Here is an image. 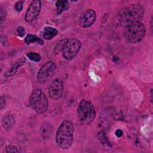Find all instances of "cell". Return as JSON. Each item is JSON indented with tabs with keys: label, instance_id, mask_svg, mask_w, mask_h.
I'll use <instances>...</instances> for the list:
<instances>
[{
	"label": "cell",
	"instance_id": "cell-1",
	"mask_svg": "<svg viewBox=\"0 0 153 153\" xmlns=\"http://www.w3.org/2000/svg\"><path fill=\"white\" fill-rule=\"evenodd\" d=\"M74 125L69 120H64L59 126L56 134V142L63 149L69 148L73 143Z\"/></svg>",
	"mask_w": 153,
	"mask_h": 153
},
{
	"label": "cell",
	"instance_id": "cell-2",
	"mask_svg": "<svg viewBox=\"0 0 153 153\" xmlns=\"http://www.w3.org/2000/svg\"><path fill=\"white\" fill-rule=\"evenodd\" d=\"M143 15L144 9L142 6L138 4H132L121 10L118 14V20L121 26L127 27L140 22Z\"/></svg>",
	"mask_w": 153,
	"mask_h": 153
},
{
	"label": "cell",
	"instance_id": "cell-3",
	"mask_svg": "<svg viewBox=\"0 0 153 153\" xmlns=\"http://www.w3.org/2000/svg\"><path fill=\"white\" fill-rule=\"evenodd\" d=\"M77 114L82 124H90L95 118L96 110L91 102L85 100H82L78 105Z\"/></svg>",
	"mask_w": 153,
	"mask_h": 153
},
{
	"label": "cell",
	"instance_id": "cell-4",
	"mask_svg": "<svg viewBox=\"0 0 153 153\" xmlns=\"http://www.w3.org/2000/svg\"><path fill=\"white\" fill-rule=\"evenodd\" d=\"M145 27L143 23L137 22L126 27L124 36L126 41L131 44L140 42L145 34Z\"/></svg>",
	"mask_w": 153,
	"mask_h": 153
},
{
	"label": "cell",
	"instance_id": "cell-5",
	"mask_svg": "<svg viewBox=\"0 0 153 153\" xmlns=\"http://www.w3.org/2000/svg\"><path fill=\"white\" fill-rule=\"evenodd\" d=\"M29 103L35 111L39 114L46 112L48 106V102L45 94L39 88H36L32 92L29 97Z\"/></svg>",
	"mask_w": 153,
	"mask_h": 153
},
{
	"label": "cell",
	"instance_id": "cell-6",
	"mask_svg": "<svg viewBox=\"0 0 153 153\" xmlns=\"http://www.w3.org/2000/svg\"><path fill=\"white\" fill-rule=\"evenodd\" d=\"M81 47V43L78 39L69 38L62 45V55L66 59L72 60L77 56Z\"/></svg>",
	"mask_w": 153,
	"mask_h": 153
},
{
	"label": "cell",
	"instance_id": "cell-7",
	"mask_svg": "<svg viewBox=\"0 0 153 153\" xmlns=\"http://www.w3.org/2000/svg\"><path fill=\"white\" fill-rule=\"evenodd\" d=\"M56 65L53 62H48L45 63L38 72L36 79L40 84H44L47 82L53 75Z\"/></svg>",
	"mask_w": 153,
	"mask_h": 153
},
{
	"label": "cell",
	"instance_id": "cell-8",
	"mask_svg": "<svg viewBox=\"0 0 153 153\" xmlns=\"http://www.w3.org/2000/svg\"><path fill=\"white\" fill-rule=\"evenodd\" d=\"M49 96L54 99L57 100L59 99L63 93V84L62 81L59 79H54L51 82L48 86Z\"/></svg>",
	"mask_w": 153,
	"mask_h": 153
},
{
	"label": "cell",
	"instance_id": "cell-9",
	"mask_svg": "<svg viewBox=\"0 0 153 153\" xmlns=\"http://www.w3.org/2000/svg\"><path fill=\"white\" fill-rule=\"evenodd\" d=\"M41 8V1L39 0H35L32 2L26 13L25 19L29 23L33 21L39 15Z\"/></svg>",
	"mask_w": 153,
	"mask_h": 153
},
{
	"label": "cell",
	"instance_id": "cell-10",
	"mask_svg": "<svg viewBox=\"0 0 153 153\" xmlns=\"http://www.w3.org/2000/svg\"><path fill=\"white\" fill-rule=\"evenodd\" d=\"M96 19V14L93 10L88 9L85 11L79 17L78 23L82 27H88L91 26Z\"/></svg>",
	"mask_w": 153,
	"mask_h": 153
},
{
	"label": "cell",
	"instance_id": "cell-11",
	"mask_svg": "<svg viewBox=\"0 0 153 153\" xmlns=\"http://www.w3.org/2000/svg\"><path fill=\"white\" fill-rule=\"evenodd\" d=\"M26 62V59L25 57H22L20 59L17 60L14 64H13L11 68H10L7 72L5 74V75L7 77H11L12 76H13L17 72V71L18 70V69L20 68V66H22L23 65L25 64Z\"/></svg>",
	"mask_w": 153,
	"mask_h": 153
},
{
	"label": "cell",
	"instance_id": "cell-12",
	"mask_svg": "<svg viewBox=\"0 0 153 153\" xmlns=\"http://www.w3.org/2000/svg\"><path fill=\"white\" fill-rule=\"evenodd\" d=\"M15 123V119L13 115H6L2 121V125L4 129L9 130L14 125Z\"/></svg>",
	"mask_w": 153,
	"mask_h": 153
},
{
	"label": "cell",
	"instance_id": "cell-13",
	"mask_svg": "<svg viewBox=\"0 0 153 153\" xmlns=\"http://www.w3.org/2000/svg\"><path fill=\"white\" fill-rule=\"evenodd\" d=\"M58 32L57 30L52 27L47 26L44 28L43 32V37L44 39L47 40H50L57 35Z\"/></svg>",
	"mask_w": 153,
	"mask_h": 153
},
{
	"label": "cell",
	"instance_id": "cell-14",
	"mask_svg": "<svg viewBox=\"0 0 153 153\" xmlns=\"http://www.w3.org/2000/svg\"><path fill=\"white\" fill-rule=\"evenodd\" d=\"M56 11L58 14H62L63 11H67L69 8V2L66 0H59L56 2Z\"/></svg>",
	"mask_w": 153,
	"mask_h": 153
},
{
	"label": "cell",
	"instance_id": "cell-15",
	"mask_svg": "<svg viewBox=\"0 0 153 153\" xmlns=\"http://www.w3.org/2000/svg\"><path fill=\"white\" fill-rule=\"evenodd\" d=\"M25 41L27 44L34 42H37L41 45L44 44V41L41 38L32 34H27L25 38Z\"/></svg>",
	"mask_w": 153,
	"mask_h": 153
},
{
	"label": "cell",
	"instance_id": "cell-16",
	"mask_svg": "<svg viewBox=\"0 0 153 153\" xmlns=\"http://www.w3.org/2000/svg\"><path fill=\"white\" fill-rule=\"evenodd\" d=\"M27 57L32 61L38 62L41 60V56L39 54L35 52H29L27 54Z\"/></svg>",
	"mask_w": 153,
	"mask_h": 153
},
{
	"label": "cell",
	"instance_id": "cell-17",
	"mask_svg": "<svg viewBox=\"0 0 153 153\" xmlns=\"http://www.w3.org/2000/svg\"><path fill=\"white\" fill-rule=\"evenodd\" d=\"M4 152H17V148L13 145H7L3 150Z\"/></svg>",
	"mask_w": 153,
	"mask_h": 153
},
{
	"label": "cell",
	"instance_id": "cell-18",
	"mask_svg": "<svg viewBox=\"0 0 153 153\" xmlns=\"http://www.w3.org/2000/svg\"><path fill=\"white\" fill-rule=\"evenodd\" d=\"M23 1H18L14 5V8L16 11L17 12H20L22 9H23Z\"/></svg>",
	"mask_w": 153,
	"mask_h": 153
},
{
	"label": "cell",
	"instance_id": "cell-19",
	"mask_svg": "<svg viewBox=\"0 0 153 153\" xmlns=\"http://www.w3.org/2000/svg\"><path fill=\"white\" fill-rule=\"evenodd\" d=\"M17 32L18 33V35L20 37H23L24 35H25V28L23 26H19L17 29Z\"/></svg>",
	"mask_w": 153,
	"mask_h": 153
},
{
	"label": "cell",
	"instance_id": "cell-20",
	"mask_svg": "<svg viewBox=\"0 0 153 153\" xmlns=\"http://www.w3.org/2000/svg\"><path fill=\"white\" fill-rule=\"evenodd\" d=\"M5 16H6V13L5 10L2 7H1V20L2 21L3 20H4L5 18Z\"/></svg>",
	"mask_w": 153,
	"mask_h": 153
},
{
	"label": "cell",
	"instance_id": "cell-21",
	"mask_svg": "<svg viewBox=\"0 0 153 153\" xmlns=\"http://www.w3.org/2000/svg\"><path fill=\"white\" fill-rule=\"evenodd\" d=\"M5 106V98L2 96L1 97L0 99V108L1 109H2Z\"/></svg>",
	"mask_w": 153,
	"mask_h": 153
},
{
	"label": "cell",
	"instance_id": "cell-22",
	"mask_svg": "<svg viewBox=\"0 0 153 153\" xmlns=\"http://www.w3.org/2000/svg\"><path fill=\"white\" fill-rule=\"evenodd\" d=\"M123 131H122L121 130H120V129H118V130H117L116 131H115V134H116L118 137H121V136L123 135Z\"/></svg>",
	"mask_w": 153,
	"mask_h": 153
}]
</instances>
